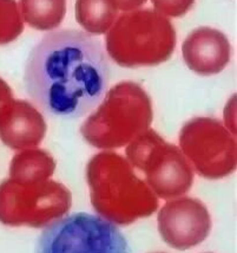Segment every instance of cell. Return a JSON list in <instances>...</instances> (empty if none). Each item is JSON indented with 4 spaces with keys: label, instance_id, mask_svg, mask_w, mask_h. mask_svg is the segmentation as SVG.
<instances>
[{
    "label": "cell",
    "instance_id": "cell-1",
    "mask_svg": "<svg viewBox=\"0 0 237 253\" xmlns=\"http://www.w3.org/2000/svg\"><path fill=\"white\" fill-rule=\"evenodd\" d=\"M109 76L106 55L97 39L77 30H61L32 49L24 82L30 97L46 113L77 119L103 98Z\"/></svg>",
    "mask_w": 237,
    "mask_h": 253
},
{
    "label": "cell",
    "instance_id": "cell-2",
    "mask_svg": "<svg viewBox=\"0 0 237 253\" xmlns=\"http://www.w3.org/2000/svg\"><path fill=\"white\" fill-rule=\"evenodd\" d=\"M86 181L96 213L113 225H130L158 209V199L148 183L117 153L102 152L90 160Z\"/></svg>",
    "mask_w": 237,
    "mask_h": 253
},
{
    "label": "cell",
    "instance_id": "cell-3",
    "mask_svg": "<svg viewBox=\"0 0 237 253\" xmlns=\"http://www.w3.org/2000/svg\"><path fill=\"white\" fill-rule=\"evenodd\" d=\"M152 119L148 92L139 84L128 81L106 92L100 107L80 126V134L96 148H122L148 130Z\"/></svg>",
    "mask_w": 237,
    "mask_h": 253
},
{
    "label": "cell",
    "instance_id": "cell-4",
    "mask_svg": "<svg viewBox=\"0 0 237 253\" xmlns=\"http://www.w3.org/2000/svg\"><path fill=\"white\" fill-rule=\"evenodd\" d=\"M176 31L167 17L151 8L122 14L106 32L105 46L123 68L154 66L167 62L176 47Z\"/></svg>",
    "mask_w": 237,
    "mask_h": 253
},
{
    "label": "cell",
    "instance_id": "cell-5",
    "mask_svg": "<svg viewBox=\"0 0 237 253\" xmlns=\"http://www.w3.org/2000/svg\"><path fill=\"white\" fill-rule=\"evenodd\" d=\"M129 164L145 174L156 197L170 200L184 195L194 183V169L182 150L148 129L128 144Z\"/></svg>",
    "mask_w": 237,
    "mask_h": 253
},
{
    "label": "cell",
    "instance_id": "cell-6",
    "mask_svg": "<svg viewBox=\"0 0 237 253\" xmlns=\"http://www.w3.org/2000/svg\"><path fill=\"white\" fill-rule=\"evenodd\" d=\"M72 204L71 192L61 182L46 180L0 183V222L6 226L41 228L65 216Z\"/></svg>",
    "mask_w": 237,
    "mask_h": 253
},
{
    "label": "cell",
    "instance_id": "cell-7",
    "mask_svg": "<svg viewBox=\"0 0 237 253\" xmlns=\"http://www.w3.org/2000/svg\"><path fill=\"white\" fill-rule=\"evenodd\" d=\"M35 253H130L116 225L102 216L73 213L47 226Z\"/></svg>",
    "mask_w": 237,
    "mask_h": 253
},
{
    "label": "cell",
    "instance_id": "cell-8",
    "mask_svg": "<svg viewBox=\"0 0 237 253\" xmlns=\"http://www.w3.org/2000/svg\"><path fill=\"white\" fill-rule=\"evenodd\" d=\"M179 149L205 179H222L236 169L235 135L220 120L195 117L188 121L179 132Z\"/></svg>",
    "mask_w": 237,
    "mask_h": 253
},
{
    "label": "cell",
    "instance_id": "cell-9",
    "mask_svg": "<svg viewBox=\"0 0 237 253\" xmlns=\"http://www.w3.org/2000/svg\"><path fill=\"white\" fill-rule=\"evenodd\" d=\"M158 231L170 248L188 250L197 246L211 231V216L202 201L178 198L162 207L158 213Z\"/></svg>",
    "mask_w": 237,
    "mask_h": 253
},
{
    "label": "cell",
    "instance_id": "cell-10",
    "mask_svg": "<svg viewBox=\"0 0 237 253\" xmlns=\"http://www.w3.org/2000/svg\"><path fill=\"white\" fill-rule=\"evenodd\" d=\"M182 55L190 70L211 76L220 74L230 62L232 46L224 33L211 28H200L184 41Z\"/></svg>",
    "mask_w": 237,
    "mask_h": 253
},
{
    "label": "cell",
    "instance_id": "cell-11",
    "mask_svg": "<svg viewBox=\"0 0 237 253\" xmlns=\"http://www.w3.org/2000/svg\"><path fill=\"white\" fill-rule=\"evenodd\" d=\"M46 122L28 101L13 99L0 119V140L14 150L34 148L44 140Z\"/></svg>",
    "mask_w": 237,
    "mask_h": 253
},
{
    "label": "cell",
    "instance_id": "cell-12",
    "mask_svg": "<svg viewBox=\"0 0 237 253\" xmlns=\"http://www.w3.org/2000/svg\"><path fill=\"white\" fill-rule=\"evenodd\" d=\"M56 170V161L46 150L29 148L18 153L10 165V179L18 183H37L49 180Z\"/></svg>",
    "mask_w": 237,
    "mask_h": 253
},
{
    "label": "cell",
    "instance_id": "cell-13",
    "mask_svg": "<svg viewBox=\"0 0 237 253\" xmlns=\"http://www.w3.org/2000/svg\"><path fill=\"white\" fill-rule=\"evenodd\" d=\"M19 10L31 28L49 31L62 24L67 13V0H20Z\"/></svg>",
    "mask_w": 237,
    "mask_h": 253
},
{
    "label": "cell",
    "instance_id": "cell-14",
    "mask_svg": "<svg viewBox=\"0 0 237 253\" xmlns=\"http://www.w3.org/2000/svg\"><path fill=\"white\" fill-rule=\"evenodd\" d=\"M118 10L110 0H77L76 19L91 35H104L117 19Z\"/></svg>",
    "mask_w": 237,
    "mask_h": 253
},
{
    "label": "cell",
    "instance_id": "cell-15",
    "mask_svg": "<svg viewBox=\"0 0 237 253\" xmlns=\"http://www.w3.org/2000/svg\"><path fill=\"white\" fill-rule=\"evenodd\" d=\"M23 31V17L16 0H0V45L16 41Z\"/></svg>",
    "mask_w": 237,
    "mask_h": 253
},
{
    "label": "cell",
    "instance_id": "cell-16",
    "mask_svg": "<svg viewBox=\"0 0 237 253\" xmlns=\"http://www.w3.org/2000/svg\"><path fill=\"white\" fill-rule=\"evenodd\" d=\"M155 11L164 17H182L193 7L195 0H151Z\"/></svg>",
    "mask_w": 237,
    "mask_h": 253
},
{
    "label": "cell",
    "instance_id": "cell-17",
    "mask_svg": "<svg viewBox=\"0 0 237 253\" xmlns=\"http://www.w3.org/2000/svg\"><path fill=\"white\" fill-rule=\"evenodd\" d=\"M12 102H13V92L7 83L0 78V119L4 115Z\"/></svg>",
    "mask_w": 237,
    "mask_h": 253
},
{
    "label": "cell",
    "instance_id": "cell-18",
    "mask_svg": "<svg viewBox=\"0 0 237 253\" xmlns=\"http://www.w3.org/2000/svg\"><path fill=\"white\" fill-rule=\"evenodd\" d=\"M117 10H121L124 12H130L137 10L143 4H145L146 0H110Z\"/></svg>",
    "mask_w": 237,
    "mask_h": 253
},
{
    "label": "cell",
    "instance_id": "cell-19",
    "mask_svg": "<svg viewBox=\"0 0 237 253\" xmlns=\"http://www.w3.org/2000/svg\"><path fill=\"white\" fill-rule=\"evenodd\" d=\"M206 253H211V252H206Z\"/></svg>",
    "mask_w": 237,
    "mask_h": 253
}]
</instances>
